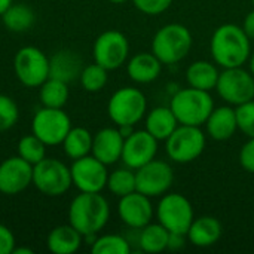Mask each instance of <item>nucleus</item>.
Listing matches in <instances>:
<instances>
[{"mask_svg":"<svg viewBox=\"0 0 254 254\" xmlns=\"http://www.w3.org/2000/svg\"><path fill=\"white\" fill-rule=\"evenodd\" d=\"M210 51L214 63L223 68L241 67L252 55V39L237 24L219 25L210 40Z\"/></svg>","mask_w":254,"mask_h":254,"instance_id":"obj_1","label":"nucleus"},{"mask_svg":"<svg viewBox=\"0 0 254 254\" xmlns=\"http://www.w3.org/2000/svg\"><path fill=\"white\" fill-rule=\"evenodd\" d=\"M110 219V205L100 192H80L68 208L70 225L83 237L97 235Z\"/></svg>","mask_w":254,"mask_h":254,"instance_id":"obj_2","label":"nucleus"},{"mask_svg":"<svg viewBox=\"0 0 254 254\" xmlns=\"http://www.w3.org/2000/svg\"><path fill=\"white\" fill-rule=\"evenodd\" d=\"M193 37L190 30L179 22L161 27L152 39V52L162 64L171 65L180 63L192 49Z\"/></svg>","mask_w":254,"mask_h":254,"instance_id":"obj_3","label":"nucleus"},{"mask_svg":"<svg viewBox=\"0 0 254 254\" xmlns=\"http://www.w3.org/2000/svg\"><path fill=\"white\" fill-rule=\"evenodd\" d=\"M170 107L180 125L202 127L214 109V100L208 91L189 86L173 95Z\"/></svg>","mask_w":254,"mask_h":254,"instance_id":"obj_4","label":"nucleus"},{"mask_svg":"<svg viewBox=\"0 0 254 254\" xmlns=\"http://www.w3.org/2000/svg\"><path fill=\"white\" fill-rule=\"evenodd\" d=\"M205 143L207 138L201 127L179 125L165 140V152L173 162L189 164L204 153Z\"/></svg>","mask_w":254,"mask_h":254,"instance_id":"obj_5","label":"nucleus"},{"mask_svg":"<svg viewBox=\"0 0 254 254\" xmlns=\"http://www.w3.org/2000/svg\"><path fill=\"white\" fill-rule=\"evenodd\" d=\"M109 118L118 125H135L147 112V100L144 94L132 86L118 89L109 100L107 104Z\"/></svg>","mask_w":254,"mask_h":254,"instance_id":"obj_6","label":"nucleus"},{"mask_svg":"<svg viewBox=\"0 0 254 254\" xmlns=\"http://www.w3.org/2000/svg\"><path fill=\"white\" fill-rule=\"evenodd\" d=\"M158 222L171 234L186 235L193 219V207L190 201L182 193H165L162 195L156 208Z\"/></svg>","mask_w":254,"mask_h":254,"instance_id":"obj_7","label":"nucleus"},{"mask_svg":"<svg viewBox=\"0 0 254 254\" xmlns=\"http://www.w3.org/2000/svg\"><path fill=\"white\" fill-rule=\"evenodd\" d=\"M33 183L46 196H61L73 185L70 168L55 158H45L33 167Z\"/></svg>","mask_w":254,"mask_h":254,"instance_id":"obj_8","label":"nucleus"},{"mask_svg":"<svg viewBox=\"0 0 254 254\" xmlns=\"http://www.w3.org/2000/svg\"><path fill=\"white\" fill-rule=\"evenodd\" d=\"M219 97L229 106H240L254 100V76L241 67L225 68L216 85Z\"/></svg>","mask_w":254,"mask_h":254,"instance_id":"obj_9","label":"nucleus"},{"mask_svg":"<svg viewBox=\"0 0 254 254\" xmlns=\"http://www.w3.org/2000/svg\"><path fill=\"white\" fill-rule=\"evenodd\" d=\"M18 80L28 86H40L49 77V58L34 46L21 48L13 61Z\"/></svg>","mask_w":254,"mask_h":254,"instance_id":"obj_10","label":"nucleus"},{"mask_svg":"<svg viewBox=\"0 0 254 254\" xmlns=\"http://www.w3.org/2000/svg\"><path fill=\"white\" fill-rule=\"evenodd\" d=\"M174 182V171L165 161L153 159L135 170L137 190L149 198L165 195Z\"/></svg>","mask_w":254,"mask_h":254,"instance_id":"obj_11","label":"nucleus"},{"mask_svg":"<svg viewBox=\"0 0 254 254\" xmlns=\"http://www.w3.org/2000/svg\"><path fill=\"white\" fill-rule=\"evenodd\" d=\"M31 129L46 146H57L64 141L71 129V122L67 113L61 109L43 107L34 115Z\"/></svg>","mask_w":254,"mask_h":254,"instance_id":"obj_12","label":"nucleus"},{"mask_svg":"<svg viewBox=\"0 0 254 254\" xmlns=\"http://www.w3.org/2000/svg\"><path fill=\"white\" fill-rule=\"evenodd\" d=\"M129 55V42L118 30L101 33L94 43V60L106 70H116L125 64Z\"/></svg>","mask_w":254,"mask_h":254,"instance_id":"obj_13","label":"nucleus"},{"mask_svg":"<svg viewBox=\"0 0 254 254\" xmlns=\"http://www.w3.org/2000/svg\"><path fill=\"white\" fill-rule=\"evenodd\" d=\"M73 185L80 192H101L107 186V165L98 161L95 156H83L74 159L71 168Z\"/></svg>","mask_w":254,"mask_h":254,"instance_id":"obj_14","label":"nucleus"},{"mask_svg":"<svg viewBox=\"0 0 254 254\" xmlns=\"http://www.w3.org/2000/svg\"><path fill=\"white\" fill-rule=\"evenodd\" d=\"M158 140L147 131L138 129L128 135L124 141L122 161L131 170H138L153 161L158 153Z\"/></svg>","mask_w":254,"mask_h":254,"instance_id":"obj_15","label":"nucleus"},{"mask_svg":"<svg viewBox=\"0 0 254 254\" xmlns=\"http://www.w3.org/2000/svg\"><path fill=\"white\" fill-rule=\"evenodd\" d=\"M33 183V165L21 156H12L0 164V192L16 195Z\"/></svg>","mask_w":254,"mask_h":254,"instance_id":"obj_16","label":"nucleus"},{"mask_svg":"<svg viewBox=\"0 0 254 254\" xmlns=\"http://www.w3.org/2000/svg\"><path fill=\"white\" fill-rule=\"evenodd\" d=\"M118 214L128 228L141 229L152 222L153 205L149 196L135 190L121 196L118 204Z\"/></svg>","mask_w":254,"mask_h":254,"instance_id":"obj_17","label":"nucleus"},{"mask_svg":"<svg viewBox=\"0 0 254 254\" xmlns=\"http://www.w3.org/2000/svg\"><path fill=\"white\" fill-rule=\"evenodd\" d=\"M124 141L119 128H103L92 138V156L106 165L116 164L122 158Z\"/></svg>","mask_w":254,"mask_h":254,"instance_id":"obj_18","label":"nucleus"},{"mask_svg":"<svg viewBox=\"0 0 254 254\" xmlns=\"http://www.w3.org/2000/svg\"><path fill=\"white\" fill-rule=\"evenodd\" d=\"M205 125H207V132L213 140L226 141L232 138L238 129L235 109H232V106L214 107Z\"/></svg>","mask_w":254,"mask_h":254,"instance_id":"obj_19","label":"nucleus"},{"mask_svg":"<svg viewBox=\"0 0 254 254\" xmlns=\"http://www.w3.org/2000/svg\"><path fill=\"white\" fill-rule=\"evenodd\" d=\"M162 71V63L153 52L135 54L127 64V73L135 83H150L155 82Z\"/></svg>","mask_w":254,"mask_h":254,"instance_id":"obj_20","label":"nucleus"},{"mask_svg":"<svg viewBox=\"0 0 254 254\" xmlns=\"http://www.w3.org/2000/svg\"><path fill=\"white\" fill-rule=\"evenodd\" d=\"M222 223L213 216H202L193 219L186 237L189 243L195 247L205 249L214 246L222 237Z\"/></svg>","mask_w":254,"mask_h":254,"instance_id":"obj_21","label":"nucleus"},{"mask_svg":"<svg viewBox=\"0 0 254 254\" xmlns=\"http://www.w3.org/2000/svg\"><path fill=\"white\" fill-rule=\"evenodd\" d=\"M82 70V60L71 51H60L49 60V77L65 83L80 77Z\"/></svg>","mask_w":254,"mask_h":254,"instance_id":"obj_22","label":"nucleus"},{"mask_svg":"<svg viewBox=\"0 0 254 254\" xmlns=\"http://www.w3.org/2000/svg\"><path fill=\"white\" fill-rule=\"evenodd\" d=\"M179 125L180 124L171 107H155L146 116V129L158 141H165Z\"/></svg>","mask_w":254,"mask_h":254,"instance_id":"obj_23","label":"nucleus"},{"mask_svg":"<svg viewBox=\"0 0 254 254\" xmlns=\"http://www.w3.org/2000/svg\"><path fill=\"white\" fill-rule=\"evenodd\" d=\"M219 68L216 63H210L205 60H199L192 63L186 70V80L189 86L202 89V91H213L216 89L219 80Z\"/></svg>","mask_w":254,"mask_h":254,"instance_id":"obj_24","label":"nucleus"},{"mask_svg":"<svg viewBox=\"0 0 254 254\" xmlns=\"http://www.w3.org/2000/svg\"><path fill=\"white\" fill-rule=\"evenodd\" d=\"M83 235L71 225L57 226L48 235V249L55 254L76 253L82 244Z\"/></svg>","mask_w":254,"mask_h":254,"instance_id":"obj_25","label":"nucleus"},{"mask_svg":"<svg viewBox=\"0 0 254 254\" xmlns=\"http://www.w3.org/2000/svg\"><path fill=\"white\" fill-rule=\"evenodd\" d=\"M168 240L170 232L158 222L149 223L140 229L138 235V246L146 253H161L168 250Z\"/></svg>","mask_w":254,"mask_h":254,"instance_id":"obj_26","label":"nucleus"},{"mask_svg":"<svg viewBox=\"0 0 254 254\" xmlns=\"http://www.w3.org/2000/svg\"><path fill=\"white\" fill-rule=\"evenodd\" d=\"M92 138L94 137L88 129L80 127L71 128L63 141L65 155L73 161L89 155V152L92 150Z\"/></svg>","mask_w":254,"mask_h":254,"instance_id":"obj_27","label":"nucleus"},{"mask_svg":"<svg viewBox=\"0 0 254 254\" xmlns=\"http://www.w3.org/2000/svg\"><path fill=\"white\" fill-rule=\"evenodd\" d=\"M68 100V86L65 82L54 77H48L40 85V103L43 107L63 109Z\"/></svg>","mask_w":254,"mask_h":254,"instance_id":"obj_28","label":"nucleus"},{"mask_svg":"<svg viewBox=\"0 0 254 254\" xmlns=\"http://www.w3.org/2000/svg\"><path fill=\"white\" fill-rule=\"evenodd\" d=\"M3 24L7 30L15 33L27 31L36 21L34 12L25 4H10L1 15Z\"/></svg>","mask_w":254,"mask_h":254,"instance_id":"obj_29","label":"nucleus"},{"mask_svg":"<svg viewBox=\"0 0 254 254\" xmlns=\"http://www.w3.org/2000/svg\"><path fill=\"white\" fill-rule=\"evenodd\" d=\"M107 188L109 190L116 196H125L131 192L137 190L135 183V173L131 168H119L115 170L112 174H109L107 179Z\"/></svg>","mask_w":254,"mask_h":254,"instance_id":"obj_30","label":"nucleus"},{"mask_svg":"<svg viewBox=\"0 0 254 254\" xmlns=\"http://www.w3.org/2000/svg\"><path fill=\"white\" fill-rule=\"evenodd\" d=\"M18 156L34 167L46 158V144L34 134L25 135L18 141Z\"/></svg>","mask_w":254,"mask_h":254,"instance_id":"obj_31","label":"nucleus"},{"mask_svg":"<svg viewBox=\"0 0 254 254\" xmlns=\"http://www.w3.org/2000/svg\"><path fill=\"white\" fill-rule=\"evenodd\" d=\"M91 252L94 254H129L131 246L124 237L109 234L97 238L92 243Z\"/></svg>","mask_w":254,"mask_h":254,"instance_id":"obj_32","label":"nucleus"},{"mask_svg":"<svg viewBox=\"0 0 254 254\" xmlns=\"http://www.w3.org/2000/svg\"><path fill=\"white\" fill-rule=\"evenodd\" d=\"M107 71L103 65L94 63L83 67L80 73V83L88 92H98L107 83Z\"/></svg>","mask_w":254,"mask_h":254,"instance_id":"obj_33","label":"nucleus"},{"mask_svg":"<svg viewBox=\"0 0 254 254\" xmlns=\"http://www.w3.org/2000/svg\"><path fill=\"white\" fill-rule=\"evenodd\" d=\"M237 124L238 129L249 138L254 137V100L237 106Z\"/></svg>","mask_w":254,"mask_h":254,"instance_id":"obj_34","label":"nucleus"},{"mask_svg":"<svg viewBox=\"0 0 254 254\" xmlns=\"http://www.w3.org/2000/svg\"><path fill=\"white\" fill-rule=\"evenodd\" d=\"M19 112L16 103L7 97L0 94V131H6L12 128L18 121Z\"/></svg>","mask_w":254,"mask_h":254,"instance_id":"obj_35","label":"nucleus"},{"mask_svg":"<svg viewBox=\"0 0 254 254\" xmlns=\"http://www.w3.org/2000/svg\"><path fill=\"white\" fill-rule=\"evenodd\" d=\"M134 6L146 15H159L164 13L173 4V0H132Z\"/></svg>","mask_w":254,"mask_h":254,"instance_id":"obj_36","label":"nucleus"},{"mask_svg":"<svg viewBox=\"0 0 254 254\" xmlns=\"http://www.w3.org/2000/svg\"><path fill=\"white\" fill-rule=\"evenodd\" d=\"M240 164L247 173L254 174V137L249 138V141L244 143V146L241 147V150H240Z\"/></svg>","mask_w":254,"mask_h":254,"instance_id":"obj_37","label":"nucleus"},{"mask_svg":"<svg viewBox=\"0 0 254 254\" xmlns=\"http://www.w3.org/2000/svg\"><path fill=\"white\" fill-rule=\"evenodd\" d=\"M15 249V237L9 228L0 225V254H12Z\"/></svg>","mask_w":254,"mask_h":254,"instance_id":"obj_38","label":"nucleus"},{"mask_svg":"<svg viewBox=\"0 0 254 254\" xmlns=\"http://www.w3.org/2000/svg\"><path fill=\"white\" fill-rule=\"evenodd\" d=\"M185 237L182 234H171L170 232V240H168V250H180L185 246Z\"/></svg>","mask_w":254,"mask_h":254,"instance_id":"obj_39","label":"nucleus"},{"mask_svg":"<svg viewBox=\"0 0 254 254\" xmlns=\"http://www.w3.org/2000/svg\"><path fill=\"white\" fill-rule=\"evenodd\" d=\"M243 28L246 31V34L253 40L254 39V9L252 12L247 13L246 19H244V24H243Z\"/></svg>","mask_w":254,"mask_h":254,"instance_id":"obj_40","label":"nucleus"},{"mask_svg":"<svg viewBox=\"0 0 254 254\" xmlns=\"http://www.w3.org/2000/svg\"><path fill=\"white\" fill-rule=\"evenodd\" d=\"M12 4V0H0V15H3V12Z\"/></svg>","mask_w":254,"mask_h":254,"instance_id":"obj_41","label":"nucleus"},{"mask_svg":"<svg viewBox=\"0 0 254 254\" xmlns=\"http://www.w3.org/2000/svg\"><path fill=\"white\" fill-rule=\"evenodd\" d=\"M33 253H34L33 250H30V249H24V247H22V249H16V247H15V249H13V252H12V254H33Z\"/></svg>","mask_w":254,"mask_h":254,"instance_id":"obj_42","label":"nucleus"},{"mask_svg":"<svg viewBox=\"0 0 254 254\" xmlns=\"http://www.w3.org/2000/svg\"><path fill=\"white\" fill-rule=\"evenodd\" d=\"M249 61H250V71H252V74L254 76V52L250 55Z\"/></svg>","mask_w":254,"mask_h":254,"instance_id":"obj_43","label":"nucleus"},{"mask_svg":"<svg viewBox=\"0 0 254 254\" xmlns=\"http://www.w3.org/2000/svg\"><path fill=\"white\" fill-rule=\"evenodd\" d=\"M109 1L116 3V4H121V3H125V1H128V0H109Z\"/></svg>","mask_w":254,"mask_h":254,"instance_id":"obj_44","label":"nucleus"},{"mask_svg":"<svg viewBox=\"0 0 254 254\" xmlns=\"http://www.w3.org/2000/svg\"><path fill=\"white\" fill-rule=\"evenodd\" d=\"M252 3H253V7H254V0H252Z\"/></svg>","mask_w":254,"mask_h":254,"instance_id":"obj_45","label":"nucleus"},{"mask_svg":"<svg viewBox=\"0 0 254 254\" xmlns=\"http://www.w3.org/2000/svg\"><path fill=\"white\" fill-rule=\"evenodd\" d=\"M253 229H254V222H253Z\"/></svg>","mask_w":254,"mask_h":254,"instance_id":"obj_46","label":"nucleus"}]
</instances>
